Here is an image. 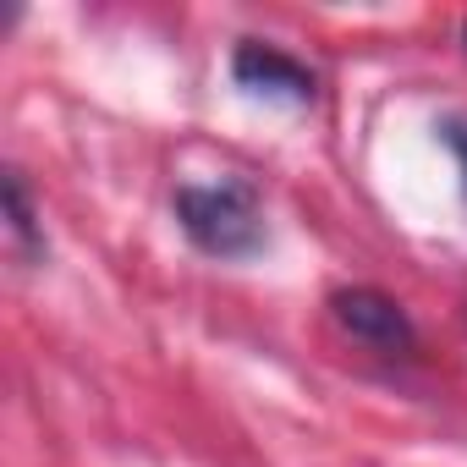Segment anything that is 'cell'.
<instances>
[{"label":"cell","instance_id":"obj_4","mask_svg":"<svg viewBox=\"0 0 467 467\" xmlns=\"http://www.w3.org/2000/svg\"><path fill=\"white\" fill-rule=\"evenodd\" d=\"M0 203H6V231H12L17 254H23L28 265H39V259L50 254V243H45V231H39V214H34V203H28L23 171H6V176H0Z\"/></svg>","mask_w":467,"mask_h":467},{"label":"cell","instance_id":"obj_6","mask_svg":"<svg viewBox=\"0 0 467 467\" xmlns=\"http://www.w3.org/2000/svg\"><path fill=\"white\" fill-rule=\"evenodd\" d=\"M462 45H467V23H462Z\"/></svg>","mask_w":467,"mask_h":467},{"label":"cell","instance_id":"obj_1","mask_svg":"<svg viewBox=\"0 0 467 467\" xmlns=\"http://www.w3.org/2000/svg\"><path fill=\"white\" fill-rule=\"evenodd\" d=\"M176 220L187 243L209 259H254L270 248L265 209L243 182H187L176 187Z\"/></svg>","mask_w":467,"mask_h":467},{"label":"cell","instance_id":"obj_5","mask_svg":"<svg viewBox=\"0 0 467 467\" xmlns=\"http://www.w3.org/2000/svg\"><path fill=\"white\" fill-rule=\"evenodd\" d=\"M440 138H445V149L456 154V165H462V187H467V116H445V121H440Z\"/></svg>","mask_w":467,"mask_h":467},{"label":"cell","instance_id":"obj_2","mask_svg":"<svg viewBox=\"0 0 467 467\" xmlns=\"http://www.w3.org/2000/svg\"><path fill=\"white\" fill-rule=\"evenodd\" d=\"M330 319H336L352 341H363V347H374V352H390V358L418 347V330H412L407 308H401L390 292H379V286H341V292L330 297Z\"/></svg>","mask_w":467,"mask_h":467},{"label":"cell","instance_id":"obj_3","mask_svg":"<svg viewBox=\"0 0 467 467\" xmlns=\"http://www.w3.org/2000/svg\"><path fill=\"white\" fill-rule=\"evenodd\" d=\"M231 78H237V88L259 94V99H286V105H308L314 99V72L275 50V45H259V39H243L237 56H231Z\"/></svg>","mask_w":467,"mask_h":467}]
</instances>
